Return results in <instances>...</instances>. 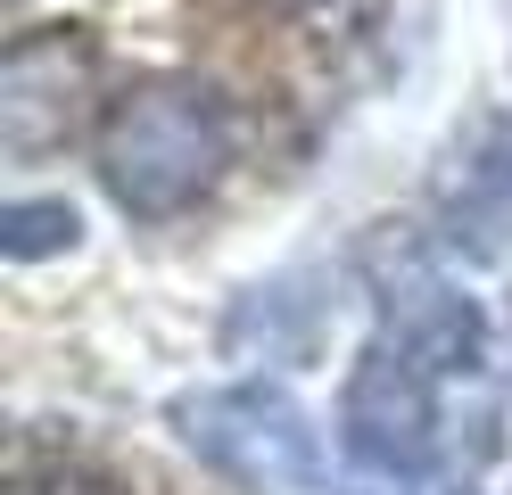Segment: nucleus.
<instances>
[{"instance_id":"obj_5","label":"nucleus","mask_w":512,"mask_h":495,"mask_svg":"<svg viewBox=\"0 0 512 495\" xmlns=\"http://www.w3.org/2000/svg\"><path fill=\"white\" fill-rule=\"evenodd\" d=\"M380 339H397L405 355H422L430 372H479L488 363V322L463 289H446L430 273H413L405 289H389V330Z\"/></svg>"},{"instance_id":"obj_1","label":"nucleus","mask_w":512,"mask_h":495,"mask_svg":"<svg viewBox=\"0 0 512 495\" xmlns=\"http://www.w3.org/2000/svg\"><path fill=\"white\" fill-rule=\"evenodd\" d=\"M232 99L199 75H141L100 116V182L133 223H174L232 174Z\"/></svg>"},{"instance_id":"obj_4","label":"nucleus","mask_w":512,"mask_h":495,"mask_svg":"<svg viewBox=\"0 0 512 495\" xmlns=\"http://www.w3.org/2000/svg\"><path fill=\"white\" fill-rule=\"evenodd\" d=\"M91 99H100V50H91L75 25L17 33L9 58H0V149L42 157L58 141H75Z\"/></svg>"},{"instance_id":"obj_7","label":"nucleus","mask_w":512,"mask_h":495,"mask_svg":"<svg viewBox=\"0 0 512 495\" xmlns=\"http://www.w3.org/2000/svg\"><path fill=\"white\" fill-rule=\"evenodd\" d=\"M75 207L67 198H17L9 215H0V240H9V256H58V248H75Z\"/></svg>"},{"instance_id":"obj_8","label":"nucleus","mask_w":512,"mask_h":495,"mask_svg":"<svg viewBox=\"0 0 512 495\" xmlns=\"http://www.w3.org/2000/svg\"><path fill=\"white\" fill-rule=\"evenodd\" d=\"M9 495H124L108 471H91V462H67V454H17L9 471Z\"/></svg>"},{"instance_id":"obj_2","label":"nucleus","mask_w":512,"mask_h":495,"mask_svg":"<svg viewBox=\"0 0 512 495\" xmlns=\"http://www.w3.org/2000/svg\"><path fill=\"white\" fill-rule=\"evenodd\" d=\"M182 446L223 471L248 495H306L323 479V438H314V413L298 405L290 388L273 380H240V388H207L174 405Z\"/></svg>"},{"instance_id":"obj_6","label":"nucleus","mask_w":512,"mask_h":495,"mask_svg":"<svg viewBox=\"0 0 512 495\" xmlns=\"http://www.w3.org/2000/svg\"><path fill=\"white\" fill-rule=\"evenodd\" d=\"M446 223H455V231H446L455 248H496L504 240V231H512V149L463 165L455 198H446Z\"/></svg>"},{"instance_id":"obj_3","label":"nucleus","mask_w":512,"mask_h":495,"mask_svg":"<svg viewBox=\"0 0 512 495\" xmlns=\"http://www.w3.org/2000/svg\"><path fill=\"white\" fill-rule=\"evenodd\" d=\"M339 438L380 479H422L430 454H438V388H430V363L405 355L397 339H372L356 355V372H347Z\"/></svg>"},{"instance_id":"obj_9","label":"nucleus","mask_w":512,"mask_h":495,"mask_svg":"<svg viewBox=\"0 0 512 495\" xmlns=\"http://www.w3.org/2000/svg\"><path fill=\"white\" fill-rule=\"evenodd\" d=\"M240 9H256V17H314L323 0H240Z\"/></svg>"}]
</instances>
